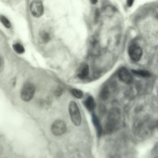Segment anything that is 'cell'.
<instances>
[{"instance_id": "1", "label": "cell", "mask_w": 158, "mask_h": 158, "mask_svg": "<svg viewBox=\"0 0 158 158\" xmlns=\"http://www.w3.org/2000/svg\"><path fill=\"white\" fill-rule=\"evenodd\" d=\"M121 120V112L117 108L112 109L109 112L105 125V130L108 133L114 131Z\"/></svg>"}, {"instance_id": "2", "label": "cell", "mask_w": 158, "mask_h": 158, "mask_svg": "<svg viewBox=\"0 0 158 158\" xmlns=\"http://www.w3.org/2000/svg\"><path fill=\"white\" fill-rule=\"evenodd\" d=\"M69 112L72 122L75 126H80L81 123V117L79 107L75 101H70L69 104Z\"/></svg>"}, {"instance_id": "3", "label": "cell", "mask_w": 158, "mask_h": 158, "mask_svg": "<svg viewBox=\"0 0 158 158\" xmlns=\"http://www.w3.org/2000/svg\"><path fill=\"white\" fill-rule=\"evenodd\" d=\"M35 91L34 85L31 83H25L21 90V98L24 101H29L33 97Z\"/></svg>"}, {"instance_id": "4", "label": "cell", "mask_w": 158, "mask_h": 158, "mask_svg": "<svg viewBox=\"0 0 158 158\" xmlns=\"http://www.w3.org/2000/svg\"><path fill=\"white\" fill-rule=\"evenodd\" d=\"M67 130L65 123L61 120H57L51 125V131L56 136H60Z\"/></svg>"}, {"instance_id": "5", "label": "cell", "mask_w": 158, "mask_h": 158, "mask_svg": "<svg viewBox=\"0 0 158 158\" xmlns=\"http://www.w3.org/2000/svg\"><path fill=\"white\" fill-rule=\"evenodd\" d=\"M128 52L130 59L135 62L139 61L143 56V51L141 48L137 44H132L130 46Z\"/></svg>"}, {"instance_id": "6", "label": "cell", "mask_w": 158, "mask_h": 158, "mask_svg": "<svg viewBox=\"0 0 158 158\" xmlns=\"http://www.w3.org/2000/svg\"><path fill=\"white\" fill-rule=\"evenodd\" d=\"M30 10L34 17H39L43 14V6L41 1H33L30 6Z\"/></svg>"}, {"instance_id": "7", "label": "cell", "mask_w": 158, "mask_h": 158, "mask_svg": "<svg viewBox=\"0 0 158 158\" xmlns=\"http://www.w3.org/2000/svg\"><path fill=\"white\" fill-rule=\"evenodd\" d=\"M118 77L122 82L129 84L133 81V77L131 73L126 68H121L118 72Z\"/></svg>"}, {"instance_id": "8", "label": "cell", "mask_w": 158, "mask_h": 158, "mask_svg": "<svg viewBox=\"0 0 158 158\" xmlns=\"http://www.w3.org/2000/svg\"><path fill=\"white\" fill-rule=\"evenodd\" d=\"M89 72V68L87 64H82L80 66L77 75L81 79H84L88 77Z\"/></svg>"}, {"instance_id": "9", "label": "cell", "mask_w": 158, "mask_h": 158, "mask_svg": "<svg viewBox=\"0 0 158 158\" xmlns=\"http://www.w3.org/2000/svg\"><path fill=\"white\" fill-rule=\"evenodd\" d=\"M92 121H93V125H94V126L96 128V130L97 131L98 135L101 136V134H102V126H101V124L100 123V121H99V118L94 114L92 115Z\"/></svg>"}, {"instance_id": "10", "label": "cell", "mask_w": 158, "mask_h": 158, "mask_svg": "<svg viewBox=\"0 0 158 158\" xmlns=\"http://www.w3.org/2000/svg\"><path fill=\"white\" fill-rule=\"evenodd\" d=\"M84 105L88 110L89 111L93 110L96 106L95 101L93 98L92 96H88L86 99V100L84 101Z\"/></svg>"}, {"instance_id": "11", "label": "cell", "mask_w": 158, "mask_h": 158, "mask_svg": "<svg viewBox=\"0 0 158 158\" xmlns=\"http://www.w3.org/2000/svg\"><path fill=\"white\" fill-rule=\"evenodd\" d=\"M131 72L134 74L143 77H149L151 75L149 72L144 70H133Z\"/></svg>"}, {"instance_id": "12", "label": "cell", "mask_w": 158, "mask_h": 158, "mask_svg": "<svg viewBox=\"0 0 158 158\" xmlns=\"http://www.w3.org/2000/svg\"><path fill=\"white\" fill-rule=\"evenodd\" d=\"M13 48L14 51L18 54H22L25 51V49L23 46L20 43H15L13 45Z\"/></svg>"}, {"instance_id": "13", "label": "cell", "mask_w": 158, "mask_h": 158, "mask_svg": "<svg viewBox=\"0 0 158 158\" xmlns=\"http://www.w3.org/2000/svg\"><path fill=\"white\" fill-rule=\"evenodd\" d=\"M70 92H71L72 94L74 97H75L76 98L80 99V98H81L83 97V92L81 90L78 89L73 88V89H71Z\"/></svg>"}, {"instance_id": "14", "label": "cell", "mask_w": 158, "mask_h": 158, "mask_svg": "<svg viewBox=\"0 0 158 158\" xmlns=\"http://www.w3.org/2000/svg\"><path fill=\"white\" fill-rule=\"evenodd\" d=\"M40 38H41V40L43 41V42H48L50 40V35L49 34L45 31H41L40 33Z\"/></svg>"}, {"instance_id": "15", "label": "cell", "mask_w": 158, "mask_h": 158, "mask_svg": "<svg viewBox=\"0 0 158 158\" xmlns=\"http://www.w3.org/2000/svg\"><path fill=\"white\" fill-rule=\"evenodd\" d=\"M0 21L4 25V26L6 27V28H10V26H11L10 22H9V20L6 17H4L3 15H0Z\"/></svg>"}, {"instance_id": "16", "label": "cell", "mask_w": 158, "mask_h": 158, "mask_svg": "<svg viewBox=\"0 0 158 158\" xmlns=\"http://www.w3.org/2000/svg\"><path fill=\"white\" fill-rule=\"evenodd\" d=\"M109 95V91L107 88H104V89L102 91V93L101 94V96L103 99H106L107 98Z\"/></svg>"}, {"instance_id": "17", "label": "cell", "mask_w": 158, "mask_h": 158, "mask_svg": "<svg viewBox=\"0 0 158 158\" xmlns=\"http://www.w3.org/2000/svg\"><path fill=\"white\" fill-rule=\"evenodd\" d=\"M153 14L155 16V17L158 19V5L156 6V7L154 8V10H153Z\"/></svg>"}, {"instance_id": "18", "label": "cell", "mask_w": 158, "mask_h": 158, "mask_svg": "<svg viewBox=\"0 0 158 158\" xmlns=\"http://www.w3.org/2000/svg\"><path fill=\"white\" fill-rule=\"evenodd\" d=\"M133 1H128L127 2V4H128V6H131L132 4H133Z\"/></svg>"}, {"instance_id": "19", "label": "cell", "mask_w": 158, "mask_h": 158, "mask_svg": "<svg viewBox=\"0 0 158 158\" xmlns=\"http://www.w3.org/2000/svg\"><path fill=\"white\" fill-rule=\"evenodd\" d=\"M0 65H1V59H0Z\"/></svg>"}]
</instances>
